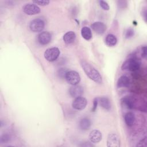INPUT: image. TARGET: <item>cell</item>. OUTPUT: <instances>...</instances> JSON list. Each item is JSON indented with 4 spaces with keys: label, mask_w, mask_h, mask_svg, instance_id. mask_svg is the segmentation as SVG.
Here are the masks:
<instances>
[{
    "label": "cell",
    "mask_w": 147,
    "mask_h": 147,
    "mask_svg": "<svg viewBox=\"0 0 147 147\" xmlns=\"http://www.w3.org/2000/svg\"><path fill=\"white\" fill-rule=\"evenodd\" d=\"M80 63L84 72L90 79L98 84L102 83V76L99 71L94 67L84 60H81Z\"/></svg>",
    "instance_id": "cell-1"
},
{
    "label": "cell",
    "mask_w": 147,
    "mask_h": 147,
    "mask_svg": "<svg viewBox=\"0 0 147 147\" xmlns=\"http://www.w3.org/2000/svg\"><path fill=\"white\" fill-rule=\"evenodd\" d=\"M141 67V61L136 57H131L127 59L122 65V70H128L133 72L138 71Z\"/></svg>",
    "instance_id": "cell-2"
},
{
    "label": "cell",
    "mask_w": 147,
    "mask_h": 147,
    "mask_svg": "<svg viewBox=\"0 0 147 147\" xmlns=\"http://www.w3.org/2000/svg\"><path fill=\"white\" fill-rule=\"evenodd\" d=\"M65 78L67 82L72 86L77 85L80 81V75L78 72L74 70L67 71Z\"/></svg>",
    "instance_id": "cell-3"
},
{
    "label": "cell",
    "mask_w": 147,
    "mask_h": 147,
    "mask_svg": "<svg viewBox=\"0 0 147 147\" xmlns=\"http://www.w3.org/2000/svg\"><path fill=\"white\" fill-rule=\"evenodd\" d=\"M60 50L57 47H52L47 49L44 54L45 59L50 62L54 61L60 55Z\"/></svg>",
    "instance_id": "cell-4"
},
{
    "label": "cell",
    "mask_w": 147,
    "mask_h": 147,
    "mask_svg": "<svg viewBox=\"0 0 147 147\" xmlns=\"http://www.w3.org/2000/svg\"><path fill=\"white\" fill-rule=\"evenodd\" d=\"M45 26V22L41 18H36L33 20L29 24L30 29L34 32H39L42 31Z\"/></svg>",
    "instance_id": "cell-5"
},
{
    "label": "cell",
    "mask_w": 147,
    "mask_h": 147,
    "mask_svg": "<svg viewBox=\"0 0 147 147\" xmlns=\"http://www.w3.org/2000/svg\"><path fill=\"white\" fill-rule=\"evenodd\" d=\"M22 9L25 14L29 16L37 14L40 12V8L34 3L26 4L23 6Z\"/></svg>",
    "instance_id": "cell-6"
},
{
    "label": "cell",
    "mask_w": 147,
    "mask_h": 147,
    "mask_svg": "<svg viewBox=\"0 0 147 147\" xmlns=\"http://www.w3.org/2000/svg\"><path fill=\"white\" fill-rule=\"evenodd\" d=\"M87 103V100L83 96H79L75 98V99L73 100L72 106L74 109L80 110L84 109L86 107Z\"/></svg>",
    "instance_id": "cell-7"
},
{
    "label": "cell",
    "mask_w": 147,
    "mask_h": 147,
    "mask_svg": "<svg viewBox=\"0 0 147 147\" xmlns=\"http://www.w3.org/2000/svg\"><path fill=\"white\" fill-rule=\"evenodd\" d=\"M107 146L108 147H119L120 139L115 133H110L107 139Z\"/></svg>",
    "instance_id": "cell-8"
},
{
    "label": "cell",
    "mask_w": 147,
    "mask_h": 147,
    "mask_svg": "<svg viewBox=\"0 0 147 147\" xmlns=\"http://www.w3.org/2000/svg\"><path fill=\"white\" fill-rule=\"evenodd\" d=\"M52 34L49 32H42L38 35V41L41 45H47L51 42Z\"/></svg>",
    "instance_id": "cell-9"
},
{
    "label": "cell",
    "mask_w": 147,
    "mask_h": 147,
    "mask_svg": "<svg viewBox=\"0 0 147 147\" xmlns=\"http://www.w3.org/2000/svg\"><path fill=\"white\" fill-rule=\"evenodd\" d=\"M91 28L93 30L98 34H103L106 30V25L102 22H95L91 24Z\"/></svg>",
    "instance_id": "cell-10"
},
{
    "label": "cell",
    "mask_w": 147,
    "mask_h": 147,
    "mask_svg": "<svg viewBox=\"0 0 147 147\" xmlns=\"http://www.w3.org/2000/svg\"><path fill=\"white\" fill-rule=\"evenodd\" d=\"M88 138L91 142L98 143L102 138V134L99 130L94 129L90 133Z\"/></svg>",
    "instance_id": "cell-11"
},
{
    "label": "cell",
    "mask_w": 147,
    "mask_h": 147,
    "mask_svg": "<svg viewBox=\"0 0 147 147\" xmlns=\"http://www.w3.org/2000/svg\"><path fill=\"white\" fill-rule=\"evenodd\" d=\"M70 95L73 98L81 96L83 93V88L81 86L74 85L71 86L69 90Z\"/></svg>",
    "instance_id": "cell-12"
},
{
    "label": "cell",
    "mask_w": 147,
    "mask_h": 147,
    "mask_svg": "<svg viewBox=\"0 0 147 147\" xmlns=\"http://www.w3.org/2000/svg\"><path fill=\"white\" fill-rule=\"evenodd\" d=\"M76 39V34L73 31L67 32L63 36V41L67 44L73 43Z\"/></svg>",
    "instance_id": "cell-13"
},
{
    "label": "cell",
    "mask_w": 147,
    "mask_h": 147,
    "mask_svg": "<svg viewBox=\"0 0 147 147\" xmlns=\"http://www.w3.org/2000/svg\"><path fill=\"white\" fill-rule=\"evenodd\" d=\"M125 121L128 126H132L136 121L135 115L132 112H127L125 115Z\"/></svg>",
    "instance_id": "cell-14"
},
{
    "label": "cell",
    "mask_w": 147,
    "mask_h": 147,
    "mask_svg": "<svg viewBox=\"0 0 147 147\" xmlns=\"http://www.w3.org/2000/svg\"><path fill=\"white\" fill-rule=\"evenodd\" d=\"M130 83L129 78L126 75H122L119 77L117 81V87L118 88H122L127 87Z\"/></svg>",
    "instance_id": "cell-15"
},
{
    "label": "cell",
    "mask_w": 147,
    "mask_h": 147,
    "mask_svg": "<svg viewBox=\"0 0 147 147\" xmlns=\"http://www.w3.org/2000/svg\"><path fill=\"white\" fill-rule=\"evenodd\" d=\"M91 125V121L87 118H83L79 121V127L83 130H87L90 129Z\"/></svg>",
    "instance_id": "cell-16"
},
{
    "label": "cell",
    "mask_w": 147,
    "mask_h": 147,
    "mask_svg": "<svg viewBox=\"0 0 147 147\" xmlns=\"http://www.w3.org/2000/svg\"><path fill=\"white\" fill-rule=\"evenodd\" d=\"M98 102L101 107H102L104 109L109 110L111 108V104L110 100L107 97H101L98 98Z\"/></svg>",
    "instance_id": "cell-17"
},
{
    "label": "cell",
    "mask_w": 147,
    "mask_h": 147,
    "mask_svg": "<svg viewBox=\"0 0 147 147\" xmlns=\"http://www.w3.org/2000/svg\"><path fill=\"white\" fill-rule=\"evenodd\" d=\"M81 35L84 39L90 40L92 38V32L91 29L87 26L83 27L81 29Z\"/></svg>",
    "instance_id": "cell-18"
},
{
    "label": "cell",
    "mask_w": 147,
    "mask_h": 147,
    "mask_svg": "<svg viewBox=\"0 0 147 147\" xmlns=\"http://www.w3.org/2000/svg\"><path fill=\"white\" fill-rule=\"evenodd\" d=\"M105 42L107 45L109 47H113L116 45L117 42V38L114 34H109L106 37Z\"/></svg>",
    "instance_id": "cell-19"
},
{
    "label": "cell",
    "mask_w": 147,
    "mask_h": 147,
    "mask_svg": "<svg viewBox=\"0 0 147 147\" xmlns=\"http://www.w3.org/2000/svg\"><path fill=\"white\" fill-rule=\"evenodd\" d=\"M122 103L127 109H133L134 107L133 100L129 97H125L122 99Z\"/></svg>",
    "instance_id": "cell-20"
},
{
    "label": "cell",
    "mask_w": 147,
    "mask_h": 147,
    "mask_svg": "<svg viewBox=\"0 0 147 147\" xmlns=\"http://www.w3.org/2000/svg\"><path fill=\"white\" fill-rule=\"evenodd\" d=\"M10 141V137L7 134H3L0 137V142L1 144L7 143Z\"/></svg>",
    "instance_id": "cell-21"
},
{
    "label": "cell",
    "mask_w": 147,
    "mask_h": 147,
    "mask_svg": "<svg viewBox=\"0 0 147 147\" xmlns=\"http://www.w3.org/2000/svg\"><path fill=\"white\" fill-rule=\"evenodd\" d=\"M33 3L35 5H38L40 6H46L49 3V1L48 0H37L33 1Z\"/></svg>",
    "instance_id": "cell-22"
},
{
    "label": "cell",
    "mask_w": 147,
    "mask_h": 147,
    "mask_svg": "<svg viewBox=\"0 0 147 147\" xmlns=\"http://www.w3.org/2000/svg\"><path fill=\"white\" fill-rule=\"evenodd\" d=\"M99 5H100V6L105 10H109V9H110V7L109 6V4L105 1H99Z\"/></svg>",
    "instance_id": "cell-23"
},
{
    "label": "cell",
    "mask_w": 147,
    "mask_h": 147,
    "mask_svg": "<svg viewBox=\"0 0 147 147\" xmlns=\"http://www.w3.org/2000/svg\"><path fill=\"white\" fill-rule=\"evenodd\" d=\"M134 30L133 29H131V28H129V29H128L126 30L125 37H126V38H129L132 37L134 36Z\"/></svg>",
    "instance_id": "cell-24"
},
{
    "label": "cell",
    "mask_w": 147,
    "mask_h": 147,
    "mask_svg": "<svg viewBox=\"0 0 147 147\" xmlns=\"http://www.w3.org/2000/svg\"><path fill=\"white\" fill-rule=\"evenodd\" d=\"M98 98H94V102H93V107L91 109L92 111H95L98 106Z\"/></svg>",
    "instance_id": "cell-25"
},
{
    "label": "cell",
    "mask_w": 147,
    "mask_h": 147,
    "mask_svg": "<svg viewBox=\"0 0 147 147\" xmlns=\"http://www.w3.org/2000/svg\"><path fill=\"white\" fill-rule=\"evenodd\" d=\"M141 51H142V57L144 58H146V56H147V49H146V47L144 46L141 49Z\"/></svg>",
    "instance_id": "cell-26"
},
{
    "label": "cell",
    "mask_w": 147,
    "mask_h": 147,
    "mask_svg": "<svg viewBox=\"0 0 147 147\" xmlns=\"http://www.w3.org/2000/svg\"><path fill=\"white\" fill-rule=\"evenodd\" d=\"M125 3H126V1H118V5L120 7H124L125 6H126L127 3L125 4Z\"/></svg>",
    "instance_id": "cell-27"
}]
</instances>
